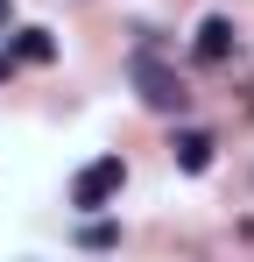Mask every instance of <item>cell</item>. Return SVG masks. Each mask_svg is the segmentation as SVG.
I'll return each instance as SVG.
<instances>
[{"label":"cell","instance_id":"cell-1","mask_svg":"<svg viewBox=\"0 0 254 262\" xmlns=\"http://www.w3.org/2000/svg\"><path fill=\"white\" fill-rule=\"evenodd\" d=\"M134 92H141V106H156V114H184V106H191V85L169 71L163 57H148V50L134 57Z\"/></svg>","mask_w":254,"mask_h":262},{"label":"cell","instance_id":"cell-2","mask_svg":"<svg viewBox=\"0 0 254 262\" xmlns=\"http://www.w3.org/2000/svg\"><path fill=\"white\" fill-rule=\"evenodd\" d=\"M120 184H127V163L120 156H99V163H85V170L71 177V206H78V213H99V206L120 199Z\"/></svg>","mask_w":254,"mask_h":262},{"label":"cell","instance_id":"cell-3","mask_svg":"<svg viewBox=\"0 0 254 262\" xmlns=\"http://www.w3.org/2000/svg\"><path fill=\"white\" fill-rule=\"evenodd\" d=\"M212 149H219V142H212L205 128H184L176 142H169V156H176V170H191V177H198V170H212Z\"/></svg>","mask_w":254,"mask_h":262},{"label":"cell","instance_id":"cell-4","mask_svg":"<svg viewBox=\"0 0 254 262\" xmlns=\"http://www.w3.org/2000/svg\"><path fill=\"white\" fill-rule=\"evenodd\" d=\"M198 64H226V57H233V50H240V36H233V21H219V14H212L205 29H198Z\"/></svg>","mask_w":254,"mask_h":262},{"label":"cell","instance_id":"cell-5","mask_svg":"<svg viewBox=\"0 0 254 262\" xmlns=\"http://www.w3.org/2000/svg\"><path fill=\"white\" fill-rule=\"evenodd\" d=\"M49 57H57L49 29H14V64H49Z\"/></svg>","mask_w":254,"mask_h":262},{"label":"cell","instance_id":"cell-6","mask_svg":"<svg viewBox=\"0 0 254 262\" xmlns=\"http://www.w3.org/2000/svg\"><path fill=\"white\" fill-rule=\"evenodd\" d=\"M78 241H85V248H113V241H120V227H113V220H92Z\"/></svg>","mask_w":254,"mask_h":262},{"label":"cell","instance_id":"cell-7","mask_svg":"<svg viewBox=\"0 0 254 262\" xmlns=\"http://www.w3.org/2000/svg\"><path fill=\"white\" fill-rule=\"evenodd\" d=\"M0 78H14V50H0Z\"/></svg>","mask_w":254,"mask_h":262},{"label":"cell","instance_id":"cell-8","mask_svg":"<svg viewBox=\"0 0 254 262\" xmlns=\"http://www.w3.org/2000/svg\"><path fill=\"white\" fill-rule=\"evenodd\" d=\"M7 7H14V0H0V29H7Z\"/></svg>","mask_w":254,"mask_h":262}]
</instances>
